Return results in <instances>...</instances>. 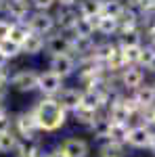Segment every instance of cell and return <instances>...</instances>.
Returning <instances> with one entry per match:
<instances>
[{"label": "cell", "instance_id": "e0dca14e", "mask_svg": "<svg viewBox=\"0 0 155 157\" xmlns=\"http://www.w3.org/2000/svg\"><path fill=\"white\" fill-rule=\"evenodd\" d=\"M95 21L96 19H84V17H78V21L73 25V34L76 38H92L95 36Z\"/></svg>", "mask_w": 155, "mask_h": 157}, {"label": "cell", "instance_id": "1f68e13d", "mask_svg": "<svg viewBox=\"0 0 155 157\" xmlns=\"http://www.w3.org/2000/svg\"><path fill=\"white\" fill-rule=\"evenodd\" d=\"M34 6H36L38 11H42V13H48L50 9H52V4L57 2V0H29Z\"/></svg>", "mask_w": 155, "mask_h": 157}, {"label": "cell", "instance_id": "9c48e42d", "mask_svg": "<svg viewBox=\"0 0 155 157\" xmlns=\"http://www.w3.org/2000/svg\"><path fill=\"white\" fill-rule=\"evenodd\" d=\"M61 149L65 157H88V151L90 147L84 138H78V136H72V138H65L61 143Z\"/></svg>", "mask_w": 155, "mask_h": 157}, {"label": "cell", "instance_id": "484cf974", "mask_svg": "<svg viewBox=\"0 0 155 157\" xmlns=\"http://www.w3.org/2000/svg\"><path fill=\"white\" fill-rule=\"evenodd\" d=\"M99 155L101 157H124V145L113 143V140H107L105 145H101Z\"/></svg>", "mask_w": 155, "mask_h": 157}, {"label": "cell", "instance_id": "cb8c5ba5", "mask_svg": "<svg viewBox=\"0 0 155 157\" xmlns=\"http://www.w3.org/2000/svg\"><path fill=\"white\" fill-rule=\"evenodd\" d=\"M29 4L32 2H27V0H9L6 2V11L11 13L15 19H23L27 11H29Z\"/></svg>", "mask_w": 155, "mask_h": 157}, {"label": "cell", "instance_id": "5bb4252c", "mask_svg": "<svg viewBox=\"0 0 155 157\" xmlns=\"http://www.w3.org/2000/svg\"><path fill=\"white\" fill-rule=\"evenodd\" d=\"M78 15L84 19H99L103 15V0H80Z\"/></svg>", "mask_w": 155, "mask_h": 157}, {"label": "cell", "instance_id": "7402d4cb", "mask_svg": "<svg viewBox=\"0 0 155 157\" xmlns=\"http://www.w3.org/2000/svg\"><path fill=\"white\" fill-rule=\"evenodd\" d=\"M90 130L95 134V138H109V130H111V120L107 115H101L96 117L95 124L90 126Z\"/></svg>", "mask_w": 155, "mask_h": 157}, {"label": "cell", "instance_id": "ac0fdd59", "mask_svg": "<svg viewBox=\"0 0 155 157\" xmlns=\"http://www.w3.org/2000/svg\"><path fill=\"white\" fill-rule=\"evenodd\" d=\"M118 46H119V48H134V46H143V32H141V29H134V32H128V34H119Z\"/></svg>", "mask_w": 155, "mask_h": 157}, {"label": "cell", "instance_id": "ffe728a7", "mask_svg": "<svg viewBox=\"0 0 155 157\" xmlns=\"http://www.w3.org/2000/svg\"><path fill=\"white\" fill-rule=\"evenodd\" d=\"M78 13H73L72 9H63V11H59V15L55 17V23H59L61 29H69V32H73V25H76V21H78Z\"/></svg>", "mask_w": 155, "mask_h": 157}, {"label": "cell", "instance_id": "d6986e66", "mask_svg": "<svg viewBox=\"0 0 155 157\" xmlns=\"http://www.w3.org/2000/svg\"><path fill=\"white\" fill-rule=\"evenodd\" d=\"M44 42H46V40L42 36L29 34L27 40L21 44V52H25V55H38V52H42V48H44Z\"/></svg>", "mask_w": 155, "mask_h": 157}, {"label": "cell", "instance_id": "ab89813d", "mask_svg": "<svg viewBox=\"0 0 155 157\" xmlns=\"http://www.w3.org/2000/svg\"><path fill=\"white\" fill-rule=\"evenodd\" d=\"M4 65H6V59H4V57L0 55V69H4Z\"/></svg>", "mask_w": 155, "mask_h": 157}, {"label": "cell", "instance_id": "e575fe53", "mask_svg": "<svg viewBox=\"0 0 155 157\" xmlns=\"http://www.w3.org/2000/svg\"><path fill=\"white\" fill-rule=\"evenodd\" d=\"M46 157H65V153H63V149H61V145H59V147H55V149H50L46 153Z\"/></svg>", "mask_w": 155, "mask_h": 157}, {"label": "cell", "instance_id": "4fadbf2b", "mask_svg": "<svg viewBox=\"0 0 155 157\" xmlns=\"http://www.w3.org/2000/svg\"><path fill=\"white\" fill-rule=\"evenodd\" d=\"M17 130L19 134L23 136L25 140H32L38 132V124L34 120V115H32V111L29 113H21L19 117H17Z\"/></svg>", "mask_w": 155, "mask_h": 157}, {"label": "cell", "instance_id": "44dd1931", "mask_svg": "<svg viewBox=\"0 0 155 157\" xmlns=\"http://www.w3.org/2000/svg\"><path fill=\"white\" fill-rule=\"evenodd\" d=\"M128 130H130V124H113V121H111V130H109V138L107 140H113V143H119V145H126Z\"/></svg>", "mask_w": 155, "mask_h": 157}, {"label": "cell", "instance_id": "5b68a950", "mask_svg": "<svg viewBox=\"0 0 155 157\" xmlns=\"http://www.w3.org/2000/svg\"><path fill=\"white\" fill-rule=\"evenodd\" d=\"M44 48L48 50L50 57H59V55H69L73 52V44L72 38L63 36V34H55V36H48V40L44 42Z\"/></svg>", "mask_w": 155, "mask_h": 157}, {"label": "cell", "instance_id": "60d3db41", "mask_svg": "<svg viewBox=\"0 0 155 157\" xmlns=\"http://www.w3.org/2000/svg\"><path fill=\"white\" fill-rule=\"evenodd\" d=\"M149 149L155 153V132H153V138H151V147H149Z\"/></svg>", "mask_w": 155, "mask_h": 157}, {"label": "cell", "instance_id": "b9f144b4", "mask_svg": "<svg viewBox=\"0 0 155 157\" xmlns=\"http://www.w3.org/2000/svg\"><path fill=\"white\" fill-rule=\"evenodd\" d=\"M0 117H6V111H4V107L0 105Z\"/></svg>", "mask_w": 155, "mask_h": 157}, {"label": "cell", "instance_id": "8992f818", "mask_svg": "<svg viewBox=\"0 0 155 157\" xmlns=\"http://www.w3.org/2000/svg\"><path fill=\"white\" fill-rule=\"evenodd\" d=\"M145 82V71L143 67H138V65H132V67H126L124 71L119 73V84L124 86L126 90H136V88H141Z\"/></svg>", "mask_w": 155, "mask_h": 157}, {"label": "cell", "instance_id": "9a60e30c", "mask_svg": "<svg viewBox=\"0 0 155 157\" xmlns=\"http://www.w3.org/2000/svg\"><path fill=\"white\" fill-rule=\"evenodd\" d=\"M105 105V98H103V94L99 92V90H92V88H86L82 92V105L80 107L84 109H90V111H95V113H99V109Z\"/></svg>", "mask_w": 155, "mask_h": 157}, {"label": "cell", "instance_id": "8d00e7d4", "mask_svg": "<svg viewBox=\"0 0 155 157\" xmlns=\"http://www.w3.org/2000/svg\"><path fill=\"white\" fill-rule=\"evenodd\" d=\"M17 157H38V155H36L34 149H21V153H19Z\"/></svg>", "mask_w": 155, "mask_h": 157}, {"label": "cell", "instance_id": "6da1fadb", "mask_svg": "<svg viewBox=\"0 0 155 157\" xmlns=\"http://www.w3.org/2000/svg\"><path fill=\"white\" fill-rule=\"evenodd\" d=\"M32 115H34V120L38 124V130H44V132H57L67 121V111L61 107V103L57 98H52V97L38 101Z\"/></svg>", "mask_w": 155, "mask_h": 157}, {"label": "cell", "instance_id": "7bdbcfd3", "mask_svg": "<svg viewBox=\"0 0 155 157\" xmlns=\"http://www.w3.org/2000/svg\"><path fill=\"white\" fill-rule=\"evenodd\" d=\"M153 86H155V82H153Z\"/></svg>", "mask_w": 155, "mask_h": 157}, {"label": "cell", "instance_id": "277c9868", "mask_svg": "<svg viewBox=\"0 0 155 157\" xmlns=\"http://www.w3.org/2000/svg\"><path fill=\"white\" fill-rule=\"evenodd\" d=\"M13 86L19 90V92H32L38 88V82H40V73H36L34 69H21L13 75Z\"/></svg>", "mask_w": 155, "mask_h": 157}, {"label": "cell", "instance_id": "74e56055", "mask_svg": "<svg viewBox=\"0 0 155 157\" xmlns=\"http://www.w3.org/2000/svg\"><path fill=\"white\" fill-rule=\"evenodd\" d=\"M9 82V73L4 71V69H0V90L4 88V84Z\"/></svg>", "mask_w": 155, "mask_h": 157}, {"label": "cell", "instance_id": "7a4b0ae2", "mask_svg": "<svg viewBox=\"0 0 155 157\" xmlns=\"http://www.w3.org/2000/svg\"><path fill=\"white\" fill-rule=\"evenodd\" d=\"M151 138H153V130L147 124H136V126H130V130H128L126 145L132 149H149Z\"/></svg>", "mask_w": 155, "mask_h": 157}, {"label": "cell", "instance_id": "7c38bea8", "mask_svg": "<svg viewBox=\"0 0 155 157\" xmlns=\"http://www.w3.org/2000/svg\"><path fill=\"white\" fill-rule=\"evenodd\" d=\"M132 98L136 101V105L143 109H149V107H155V86L153 84H143L141 88H136L132 92Z\"/></svg>", "mask_w": 155, "mask_h": 157}, {"label": "cell", "instance_id": "f546056e", "mask_svg": "<svg viewBox=\"0 0 155 157\" xmlns=\"http://www.w3.org/2000/svg\"><path fill=\"white\" fill-rule=\"evenodd\" d=\"M17 147V136L13 132H4L0 134V153H9L11 149Z\"/></svg>", "mask_w": 155, "mask_h": 157}, {"label": "cell", "instance_id": "4dcf8cb0", "mask_svg": "<svg viewBox=\"0 0 155 157\" xmlns=\"http://www.w3.org/2000/svg\"><path fill=\"white\" fill-rule=\"evenodd\" d=\"M155 57V46H151V44H147V46H143V50H141V61H138V67H147L151 61H153Z\"/></svg>", "mask_w": 155, "mask_h": 157}, {"label": "cell", "instance_id": "4316f807", "mask_svg": "<svg viewBox=\"0 0 155 157\" xmlns=\"http://www.w3.org/2000/svg\"><path fill=\"white\" fill-rule=\"evenodd\" d=\"M128 6L134 9L138 15L147 17V15H153V13H155V0H132Z\"/></svg>", "mask_w": 155, "mask_h": 157}, {"label": "cell", "instance_id": "3957f363", "mask_svg": "<svg viewBox=\"0 0 155 157\" xmlns=\"http://www.w3.org/2000/svg\"><path fill=\"white\" fill-rule=\"evenodd\" d=\"M55 25H57L55 23V17L50 13L36 11L34 15H29V19H27V29L32 34H38V36H44L48 32H52Z\"/></svg>", "mask_w": 155, "mask_h": 157}, {"label": "cell", "instance_id": "836d02e7", "mask_svg": "<svg viewBox=\"0 0 155 157\" xmlns=\"http://www.w3.org/2000/svg\"><path fill=\"white\" fill-rule=\"evenodd\" d=\"M11 132V120L9 117H0V134Z\"/></svg>", "mask_w": 155, "mask_h": 157}, {"label": "cell", "instance_id": "f35d334b", "mask_svg": "<svg viewBox=\"0 0 155 157\" xmlns=\"http://www.w3.org/2000/svg\"><path fill=\"white\" fill-rule=\"evenodd\" d=\"M6 11V0H0V13Z\"/></svg>", "mask_w": 155, "mask_h": 157}, {"label": "cell", "instance_id": "d590c367", "mask_svg": "<svg viewBox=\"0 0 155 157\" xmlns=\"http://www.w3.org/2000/svg\"><path fill=\"white\" fill-rule=\"evenodd\" d=\"M57 2H59V4L63 6V9H72L73 4H78L80 0H57Z\"/></svg>", "mask_w": 155, "mask_h": 157}, {"label": "cell", "instance_id": "30bf717a", "mask_svg": "<svg viewBox=\"0 0 155 157\" xmlns=\"http://www.w3.org/2000/svg\"><path fill=\"white\" fill-rule=\"evenodd\" d=\"M107 117L113 121V124H130L132 113L128 111V107L124 105V97H118L113 103H109Z\"/></svg>", "mask_w": 155, "mask_h": 157}, {"label": "cell", "instance_id": "52a82bcc", "mask_svg": "<svg viewBox=\"0 0 155 157\" xmlns=\"http://www.w3.org/2000/svg\"><path fill=\"white\" fill-rule=\"evenodd\" d=\"M48 71L57 73L59 78H67L76 71V59L72 55H59V57H50L48 63Z\"/></svg>", "mask_w": 155, "mask_h": 157}, {"label": "cell", "instance_id": "603a6c76", "mask_svg": "<svg viewBox=\"0 0 155 157\" xmlns=\"http://www.w3.org/2000/svg\"><path fill=\"white\" fill-rule=\"evenodd\" d=\"M126 9V4L122 0H103V15L111 17V19H119L122 13Z\"/></svg>", "mask_w": 155, "mask_h": 157}, {"label": "cell", "instance_id": "ba28073f", "mask_svg": "<svg viewBox=\"0 0 155 157\" xmlns=\"http://www.w3.org/2000/svg\"><path fill=\"white\" fill-rule=\"evenodd\" d=\"M38 90H42L46 97H55L57 92L63 90V78H59L52 71L40 73V82H38Z\"/></svg>", "mask_w": 155, "mask_h": 157}, {"label": "cell", "instance_id": "83f0119b", "mask_svg": "<svg viewBox=\"0 0 155 157\" xmlns=\"http://www.w3.org/2000/svg\"><path fill=\"white\" fill-rule=\"evenodd\" d=\"M73 115H76V121L78 124H82V126H92L95 124V120L99 117V113H95V111H90V109H84V107H80L78 111H73Z\"/></svg>", "mask_w": 155, "mask_h": 157}, {"label": "cell", "instance_id": "d6a6232c", "mask_svg": "<svg viewBox=\"0 0 155 157\" xmlns=\"http://www.w3.org/2000/svg\"><path fill=\"white\" fill-rule=\"evenodd\" d=\"M11 27H13V23H9L6 19H0V42H2V40H9Z\"/></svg>", "mask_w": 155, "mask_h": 157}, {"label": "cell", "instance_id": "f1b7e54d", "mask_svg": "<svg viewBox=\"0 0 155 157\" xmlns=\"http://www.w3.org/2000/svg\"><path fill=\"white\" fill-rule=\"evenodd\" d=\"M19 52H21V46L13 44L11 40H2V42H0V55H2L6 61L13 59V57H17Z\"/></svg>", "mask_w": 155, "mask_h": 157}, {"label": "cell", "instance_id": "8fae6325", "mask_svg": "<svg viewBox=\"0 0 155 157\" xmlns=\"http://www.w3.org/2000/svg\"><path fill=\"white\" fill-rule=\"evenodd\" d=\"M82 92L84 90H78V88H65V90H61V97L57 101L61 103V107L65 111H72L73 113L82 105Z\"/></svg>", "mask_w": 155, "mask_h": 157}, {"label": "cell", "instance_id": "d4e9b609", "mask_svg": "<svg viewBox=\"0 0 155 157\" xmlns=\"http://www.w3.org/2000/svg\"><path fill=\"white\" fill-rule=\"evenodd\" d=\"M29 34H32V32L27 29V25H23V23H13L11 34H9V40H11L13 44L21 46L25 40H27V36H29Z\"/></svg>", "mask_w": 155, "mask_h": 157}, {"label": "cell", "instance_id": "2e32d148", "mask_svg": "<svg viewBox=\"0 0 155 157\" xmlns=\"http://www.w3.org/2000/svg\"><path fill=\"white\" fill-rule=\"evenodd\" d=\"M95 29L99 32V34H103V36H113V34H119V21L101 15V17L95 21Z\"/></svg>", "mask_w": 155, "mask_h": 157}]
</instances>
